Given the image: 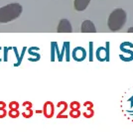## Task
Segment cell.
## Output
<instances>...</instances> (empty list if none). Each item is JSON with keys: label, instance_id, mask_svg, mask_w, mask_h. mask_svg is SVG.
Returning a JSON list of instances; mask_svg holds the SVG:
<instances>
[{"label": "cell", "instance_id": "obj_1", "mask_svg": "<svg viewBox=\"0 0 133 132\" xmlns=\"http://www.w3.org/2000/svg\"><path fill=\"white\" fill-rule=\"evenodd\" d=\"M23 11L20 3H11L0 8V24L10 23L21 16Z\"/></svg>", "mask_w": 133, "mask_h": 132}, {"label": "cell", "instance_id": "obj_2", "mask_svg": "<svg viewBox=\"0 0 133 132\" xmlns=\"http://www.w3.org/2000/svg\"><path fill=\"white\" fill-rule=\"evenodd\" d=\"M127 20V13L122 8H116L108 16L107 26L111 32H117L124 27Z\"/></svg>", "mask_w": 133, "mask_h": 132}, {"label": "cell", "instance_id": "obj_3", "mask_svg": "<svg viewBox=\"0 0 133 132\" xmlns=\"http://www.w3.org/2000/svg\"><path fill=\"white\" fill-rule=\"evenodd\" d=\"M120 109L127 120L133 122V87L123 94L120 100Z\"/></svg>", "mask_w": 133, "mask_h": 132}, {"label": "cell", "instance_id": "obj_4", "mask_svg": "<svg viewBox=\"0 0 133 132\" xmlns=\"http://www.w3.org/2000/svg\"><path fill=\"white\" fill-rule=\"evenodd\" d=\"M57 32L58 33H72V27L71 22L68 19H62L59 22V25L57 28Z\"/></svg>", "mask_w": 133, "mask_h": 132}, {"label": "cell", "instance_id": "obj_5", "mask_svg": "<svg viewBox=\"0 0 133 132\" xmlns=\"http://www.w3.org/2000/svg\"><path fill=\"white\" fill-rule=\"evenodd\" d=\"M96 28L92 21L84 20L81 25V32L82 33H96Z\"/></svg>", "mask_w": 133, "mask_h": 132}, {"label": "cell", "instance_id": "obj_6", "mask_svg": "<svg viewBox=\"0 0 133 132\" xmlns=\"http://www.w3.org/2000/svg\"><path fill=\"white\" fill-rule=\"evenodd\" d=\"M43 113L46 118H52L55 113V105L52 101H46L43 105Z\"/></svg>", "mask_w": 133, "mask_h": 132}, {"label": "cell", "instance_id": "obj_7", "mask_svg": "<svg viewBox=\"0 0 133 132\" xmlns=\"http://www.w3.org/2000/svg\"><path fill=\"white\" fill-rule=\"evenodd\" d=\"M91 0H75L74 1V8L78 12L84 11L89 5Z\"/></svg>", "mask_w": 133, "mask_h": 132}, {"label": "cell", "instance_id": "obj_8", "mask_svg": "<svg viewBox=\"0 0 133 132\" xmlns=\"http://www.w3.org/2000/svg\"><path fill=\"white\" fill-rule=\"evenodd\" d=\"M68 103H66V101H64V100H62V101H60L58 104H57V107L58 108H60V110H59V113H58V115H61V114H64L65 112L66 111V109H68Z\"/></svg>", "mask_w": 133, "mask_h": 132}, {"label": "cell", "instance_id": "obj_9", "mask_svg": "<svg viewBox=\"0 0 133 132\" xmlns=\"http://www.w3.org/2000/svg\"><path fill=\"white\" fill-rule=\"evenodd\" d=\"M74 58L76 57V56L79 55L81 56V60H83L84 58H85V51L83 49H82V48H77V49L74 51Z\"/></svg>", "mask_w": 133, "mask_h": 132}, {"label": "cell", "instance_id": "obj_10", "mask_svg": "<svg viewBox=\"0 0 133 132\" xmlns=\"http://www.w3.org/2000/svg\"><path fill=\"white\" fill-rule=\"evenodd\" d=\"M83 115L85 117V118H91L94 117V111L92 108H87V109L83 111Z\"/></svg>", "mask_w": 133, "mask_h": 132}, {"label": "cell", "instance_id": "obj_11", "mask_svg": "<svg viewBox=\"0 0 133 132\" xmlns=\"http://www.w3.org/2000/svg\"><path fill=\"white\" fill-rule=\"evenodd\" d=\"M8 115L9 117H11L13 119H15V118H18L19 115H20V112H19V110L18 109H10L9 110V112H8Z\"/></svg>", "mask_w": 133, "mask_h": 132}, {"label": "cell", "instance_id": "obj_12", "mask_svg": "<svg viewBox=\"0 0 133 132\" xmlns=\"http://www.w3.org/2000/svg\"><path fill=\"white\" fill-rule=\"evenodd\" d=\"M81 115H82V112L79 109H71L70 111V116L72 118H78Z\"/></svg>", "mask_w": 133, "mask_h": 132}, {"label": "cell", "instance_id": "obj_13", "mask_svg": "<svg viewBox=\"0 0 133 132\" xmlns=\"http://www.w3.org/2000/svg\"><path fill=\"white\" fill-rule=\"evenodd\" d=\"M33 110L32 108H26L25 111H23L22 112V115L24 118H31L32 116H33Z\"/></svg>", "mask_w": 133, "mask_h": 132}, {"label": "cell", "instance_id": "obj_14", "mask_svg": "<svg viewBox=\"0 0 133 132\" xmlns=\"http://www.w3.org/2000/svg\"><path fill=\"white\" fill-rule=\"evenodd\" d=\"M70 108H71V109H79V108H81V103H79L78 101H77V100H75V101L71 102Z\"/></svg>", "mask_w": 133, "mask_h": 132}, {"label": "cell", "instance_id": "obj_15", "mask_svg": "<svg viewBox=\"0 0 133 132\" xmlns=\"http://www.w3.org/2000/svg\"><path fill=\"white\" fill-rule=\"evenodd\" d=\"M9 108L10 109H18L19 108V102L16 100H13L9 103Z\"/></svg>", "mask_w": 133, "mask_h": 132}, {"label": "cell", "instance_id": "obj_16", "mask_svg": "<svg viewBox=\"0 0 133 132\" xmlns=\"http://www.w3.org/2000/svg\"><path fill=\"white\" fill-rule=\"evenodd\" d=\"M83 106H84L85 108H94V103L90 102L89 100H87V101L83 103Z\"/></svg>", "mask_w": 133, "mask_h": 132}, {"label": "cell", "instance_id": "obj_17", "mask_svg": "<svg viewBox=\"0 0 133 132\" xmlns=\"http://www.w3.org/2000/svg\"><path fill=\"white\" fill-rule=\"evenodd\" d=\"M7 115V111L5 108H0V118H4Z\"/></svg>", "mask_w": 133, "mask_h": 132}, {"label": "cell", "instance_id": "obj_18", "mask_svg": "<svg viewBox=\"0 0 133 132\" xmlns=\"http://www.w3.org/2000/svg\"><path fill=\"white\" fill-rule=\"evenodd\" d=\"M23 106L25 107V108H32V102H30V101H24L23 102Z\"/></svg>", "mask_w": 133, "mask_h": 132}, {"label": "cell", "instance_id": "obj_19", "mask_svg": "<svg viewBox=\"0 0 133 132\" xmlns=\"http://www.w3.org/2000/svg\"><path fill=\"white\" fill-rule=\"evenodd\" d=\"M5 107H6V103L4 101L0 100V108H5Z\"/></svg>", "mask_w": 133, "mask_h": 132}, {"label": "cell", "instance_id": "obj_20", "mask_svg": "<svg viewBox=\"0 0 133 132\" xmlns=\"http://www.w3.org/2000/svg\"><path fill=\"white\" fill-rule=\"evenodd\" d=\"M66 117H68V116H66V115H64V114H61V115H58V116H57V118H58V119H59V118H66Z\"/></svg>", "mask_w": 133, "mask_h": 132}, {"label": "cell", "instance_id": "obj_21", "mask_svg": "<svg viewBox=\"0 0 133 132\" xmlns=\"http://www.w3.org/2000/svg\"><path fill=\"white\" fill-rule=\"evenodd\" d=\"M128 33H133V27H129L127 30Z\"/></svg>", "mask_w": 133, "mask_h": 132}]
</instances>
